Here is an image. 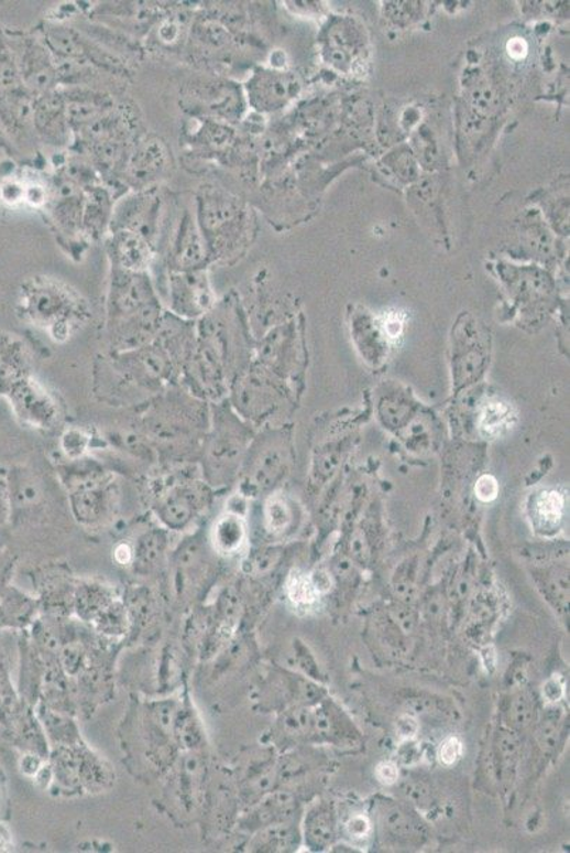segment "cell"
<instances>
[{"mask_svg": "<svg viewBox=\"0 0 570 853\" xmlns=\"http://www.w3.org/2000/svg\"><path fill=\"white\" fill-rule=\"evenodd\" d=\"M4 397L23 424L36 430H52L61 417L56 397L33 376L26 377Z\"/></svg>", "mask_w": 570, "mask_h": 853, "instance_id": "obj_8", "label": "cell"}, {"mask_svg": "<svg viewBox=\"0 0 570 853\" xmlns=\"http://www.w3.org/2000/svg\"><path fill=\"white\" fill-rule=\"evenodd\" d=\"M538 517L547 526H557L562 519L563 498L558 493H545L538 503Z\"/></svg>", "mask_w": 570, "mask_h": 853, "instance_id": "obj_22", "label": "cell"}, {"mask_svg": "<svg viewBox=\"0 0 570 853\" xmlns=\"http://www.w3.org/2000/svg\"><path fill=\"white\" fill-rule=\"evenodd\" d=\"M419 723L410 714H403L397 719L396 733L397 737L406 742V739H413L419 733Z\"/></svg>", "mask_w": 570, "mask_h": 853, "instance_id": "obj_24", "label": "cell"}, {"mask_svg": "<svg viewBox=\"0 0 570 853\" xmlns=\"http://www.w3.org/2000/svg\"><path fill=\"white\" fill-rule=\"evenodd\" d=\"M112 268L127 272H146L154 259V245L131 230H116L108 242Z\"/></svg>", "mask_w": 570, "mask_h": 853, "instance_id": "obj_11", "label": "cell"}, {"mask_svg": "<svg viewBox=\"0 0 570 853\" xmlns=\"http://www.w3.org/2000/svg\"><path fill=\"white\" fill-rule=\"evenodd\" d=\"M249 430L228 399L210 404V425L200 451L201 478L215 493L239 479L249 447Z\"/></svg>", "mask_w": 570, "mask_h": 853, "instance_id": "obj_2", "label": "cell"}, {"mask_svg": "<svg viewBox=\"0 0 570 853\" xmlns=\"http://www.w3.org/2000/svg\"><path fill=\"white\" fill-rule=\"evenodd\" d=\"M9 498H11L12 508L37 507L42 503L43 492L41 484L32 473L26 469H19L11 474V482H8Z\"/></svg>", "mask_w": 570, "mask_h": 853, "instance_id": "obj_16", "label": "cell"}, {"mask_svg": "<svg viewBox=\"0 0 570 853\" xmlns=\"http://www.w3.org/2000/svg\"><path fill=\"white\" fill-rule=\"evenodd\" d=\"M31 375V357L18 337L0 333V395L7 396L14 386Z\"/></svg>", "mask_w": 570, "mask_h": 853, "instance_id": "obj_12", "label": "cell"}, {"mask_svg": "<svg viewBox=\"0 0 570 853\" xmlns=\"http://www.w3.org/2000/svg\"><path fill=\"white\" fill-rule=\"evenodd\" d=\"M90 435L78 429H67L61 438V447L63 454L68 461L85 458L88 449H90Z\"/></svg>", "mask_w": 570, "mask_h": 853, "instance_id": "obj_19", "label": "cell"}, {"mask_svg": "<svg viewBox=\"0 0 570 853\" xmlns=\"http://www.w3.org/2000/svg\"><path fill=\"white\" fill-rule=\"evenodd\" d=\"M399 759L403 766H415L420 759V748L412 739H406L399 748Z\"/></svg>", "mask_w": 570, "mask_h": 853, "instance_id": "obj_29", "label": "cell"}, {"mask_svg": "<svg viewBox=\"0 0 570 853\" xmlns=\"http://www.w3.org/2000/svg\"><path fill=\"white\" fill-rule=\"evenodd\" d=\"M18 315L32 326L43 328L54 342L63 343L90 317L81 295L57 279L37 277L22 284L18 296Z\"/></svg>", "mask_w": 570, "mask_h": 853, "instance_id": "obj_1", "label": "cell"}, {"mask_svg": "<svg viewBox=\"0 0 570 853\" xmlns=\"http://www.w3.org/2000/svg\"><path fill=\"white\" fill-rule=\"evenodd\" d=\"M403 792H405L407 798H409L412 802H415L416 806L426 807L430 803L429 791H427L421 784L406 782L405 786H403Z\"/></svg>", "mask_w": 570, "mask_h": 853, "instance_id": "obj_27", "label": "cell"}, {"mask_svg": "<svg viewBox=\"0 0 570 853\" xmlns=\"http://www.w3.org/2000/svg\"><path fill=\"white\" fill-rule=\"evenodd\" d=\"M211 261L228 259L242 239L244 210L238 201L218 190H204L196 214Z\"/></svg>", "mask_w": 570, "mask_h": 853, "instance_id": "obj_5", "label": "cell"}, {"mask_svg": "<svg viewBox=\"0 0 570 853\" xmlns=\"http://www.w3.org/2000/svg\"><path fill=\"white\" fill-rule=\"evenodd\" d=\"M216 493L204 478L178 474L162 484L154 495L152 509L162 528L180 532L194 526L211 505Z\"/></svg>", "mask_w": 570, "mask_h": 853, "instance_id": "obj_4", "label": "cell"}, {"mask_svg": "<svg viewBox=\"0 0 570 853\" xmlns=\"http://www.w3.org/2000/svg\"><path fill=\"white\" fill-rule=\"evenodd\" d=\"M264 521L268 531L282 532L292 521V511L283 498L274 497L265 504Z\"/></svg>", "mask_w": 570, "mask_h": 853, "instance_id": "obj_21", "label": "cell"}, {"mask_svg": "<svg viewBox=\"0 0 570 853\" xmlns=\"http://www.w3.org/2000/svg\"><path fill=\"white\" fill-rule=\"evenodd\" d=\"M218 305L208 269L171 272L169 312L186 322L200 321Z\"/></svg>", "mask_w": 570, "mask_h": 853, "instance_id": "obj_7", "label": "cell"}, {"mask_svg": "<svg viewBox=\"0 0 570 853\" xmlns=\"http://www.w3.org/2000/svg\"><path fill=\"white\" fill-rule=\"evenodd\" d=\"M376 778L383 786H393L399 779V768L392 762L381 763L376 767Z\"/></svg>", "mask_w": 570, "mask_h": 853, "instance_id": "obj_28", "label": "cell"}, {"mask_svg": "<svg viewBox=\"0 0 570 853\" xmlns=\"http://www.w3.org/2000/svg\"><path fill=\"white\" fill-rule=\"evenodd\" d=\"M513 411L507 404L490 403L481 413L480 427L486 435H498L509 429Z\"/></svg>", "mask_w": 570, "mask_h": 853, "instance_id": "obj_17", "label": "cell"}, {"mask_svg": "<svg viewBox=\"0 0 570 853\" xmlns=\"http://www.w3.org/2000/svg\"><path fill=\"white\" fill-rule=\"evenodd\" d=\"M211 262L208 244L199 228L198 220L190 210H185L176 229L169 249L171 272L198 271L208 269Z\"/></svg>", "mask_w": 570, "mask_h": 853, "instance_id": "obj_10", "label": "cell"}, {"mask_svg": "<svg viewBox=\"0 0 570 853\" xmlns=\"http://www.w3.org/2000/svg\"><path fill=\"white\" fill-rule=\"evenodd\" d=\"M245 537H248V528H245L243 514L234 512L232 509L226 508L210 528L211 548L222 557L235 555L243 548Z\"/></svg>", "mask_w": 570, "mask_h": 853, "instance_id": "obj_14", "label": "cell"}, {"mask_svg": "<svg viewBox=\"0 0 570 853\" xmlns=\"http://www.w3.org/2000/svg\"><path fill=\"white\" fill-rule=\"evenodd\" d=\"M112 552H114L112 555H114L118 565L128 566L134 562V549L125 542L118 543Z\"/></svg>", "mask_w": 570, "mask_h": 853, "instance_id": "obj_31", "label": "cell"}, {"mask_svg": "<svg viewBox=\"0 0 570 853\" xmlns=\"http://www.w3.org/2000/svg\"><path fill=\"white\" fill-rule=\"evenodd\" d=\"M475 494L481 501H493V499L496 498V495H498V484H496L491 475H484V477H481L475 485Z\"/></svg>", "mask_w": 570, "mask_h": 853, "instance_id": "obj_25", "label": "cell"}, {"mask_svg": "<svg viewBox=\"0 0 570 853\" xmlns=\"http://www.w3.org/2000/svg\"><path fill=\"white\" fill-rule=\"evenodd\" d=\"M196 399L184 387H169L146 407L144 431L146 439L165 447H185L196 439L204 441L210 425V406Z\"/></svg>", "mask_w": 570, "mask_h": 853, "instance_id": "obj_3", "label": "cell"}, {"mask_svg": "<svg viewBox=\"0 0 570 853\" xmlns=\"http://www.w3.org/2000/svg\"><path fill=\"white\" fill-rule=\"evenodd\" d=\"M542 694L549 703H558V701L562 699L563 684L558 676H553V678H550L547 683L544 684Z\"/></svg>", "mask_w": 570, "mask_h": 853, "instance_id": "obj_30", "label": "cell"}, {"mask_svg": "<svg viewBox=\"0 0 570 853\" xmlns=\"http://www.w3.org/2000/svg\"><path fill=\"white\" fill-rule=\"evenodd\" d=\"M161 306L146 272H127L112 268L107 299V327Z\"/></svg>", "mask_w": 570, "mask_h": 853, "instance_id": "obj_6", "label": "cell"}, {"mask_svg": "<svg viewBox=\"0 0 570 853\" xmlns=\"http://www.w3.org/2000/svg\"><path fill=\"white\" fill-rule=\"evenodd\" d=\"M287 593L289 601L296 605H311L317 601L319 593L314 586L311 577L304 573L294 572L287 582Z\"/></svg>", "mask_w": 570, "mask_h": 853, "instance_id": "obj_18", "label": "cell"}, {"mask_svg": "<svg viewBox=\"0 0 570 853\" xmlns=\"http://www.w3.org/2000/svg\"><path fill=\"white\" fill-rule=\"evenodd\" d=\"M12 838L7 828L0 825V852L7 851L11 846Z\"/></svg>", "mask_w": 570, "mask_h": 853, "instance_id": "obj_35", "label": "cell"}, {"mask_svg": "<svg viewBox=\"0 0 570 853\" xmlns=\"http://www.w3.org/2000/svg\"><path fill=\"white\" fill-rule=\"evenodd\" d=\"M162 201L154 190H140L128 195L112 209L111 228L131 230L155 245L158 237Z\"/></svg>", "mask_w": 570, "mask_h": 853, "instance_id": "obj_9", "label": "cell"}, {"mask_svg": "<svg viewBox=\"0 0 570 853\" xmlns=\"http://www.w3.org/2000/svg\"><path fill=\"white\" fill-rule=\"evenodd\" d=\"M186 711L188 710L175 713L174 733L179 743L185 744V747H195L201 738L200 725L195 714L186 713Z\"/></svg>", "mask_w": 570, "mask_h": 853, "instance_id": "obj_20", "label": "cell"}, {"mask_svg": "<svg viewBox=\"0 0 570 853\" xmlns=\"http://www.w3.org/2000/svg\"><path fill=\"white\" fill-rule=\"evenodd\" d=\"M463 752V743H461L459 737H447L445 742L440 744L437 757H439L440 763L443 764V766L451 767L459 762Z\"/></svg>", "mask_w": 570, "mask_h": 853, "instance_id": "obj_23", "label": "cell"}, {"mask_svg": "<svg viewBox=\"0 0 570 853\" xmlns=\"http://www.w3.org/2000/svg\"><path fill=\"white\" fill-rule=\"evenodd\" d=\"M311 581L318 593L327 592L329 590V585H331V582H329V577L326 575V573H317L316 576L311 577Z\"/></svg>", "mask_w": 570, "mask_h": 853, "instance_id": "obj_34", "label": "cell"}, {"mask_svg": "<svg viewBox=\"0 0 570 853\" xmlns=\"http://www.w3.org/2000/svg\"><path fill=\"white\" fill-rule=\"evenodd\" d=\"M11 498H9L8 483L0 479V526L9 518L11 514Z\"/></svg>", "mask_w": 570, "mask_h": 853, "instance_id": "obj_33", "label": "cell"}, {"mask_svg": "<svg viewBox=\"0 0 570 853\" xmlns=\"http://www.w3.org/2000/svg\"><path fill=\"white\" fill-rule=\"evenodd\" d=\"M347 831L353 840H363V838L370 835L371 822L365 816H353L347 822Z\"/></svg>", "mask_w": 570, "mask_h": 853, "instance_id": "obj_26", "label": "cell"}, {"mask_svg": "<svg viewBox=\"0 0 570 853\" xmlns=\"http://www.w3.org/2000/svg\"><path fill=\"white\" fill-rule=\"evenodd\" d=\"M168 531L164 528H154L138 539L134 548V562L138 572L146 573L158 568L162 558L168 549Z\"/></svg>", "mask_w": 570, "mask_h": 853, "instance_id": "obj_15", "label": "cell"}, {"mask_svg": "<svg viewBox=\"0 0 570 853\" xmlns=\"http://www.w3.org/2000/svg\"><path fill=\"white\" fill-rule=\"evenodd\" d=\"M311 838L319 843L331 840V825L322 818L311 823Z\"/></svg>", "mask_w": 570, "mask_h": 853, "instance_id": "obj_32", "label": "cell"}, {"mask_svg": "<svg viewBox=\"0 0 570 853\" xmlns=\"http://www.w3.org/2000/svg\"><path fill=\"white\" fill-rule=\"evenodd\" d=\"M166 150L158 140L142 142L128 163V179L138 190H146L166 169Z\"/></svg>", "mask_w": 570, "mask_h": 853, "instance_id": "obj_13", "label": "cell"}]
</instances>
